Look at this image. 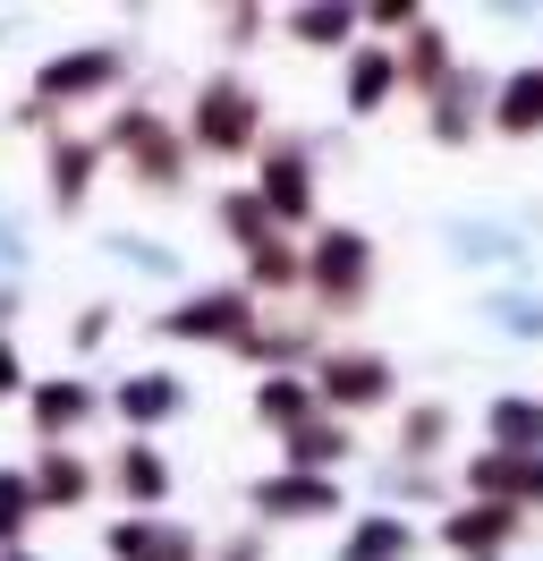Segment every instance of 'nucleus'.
I'll return each instance as SVG.
<instances>
[{"instance_id":"nucleus-1","label":"nucleus","mask_w":543,"mask_h":561,"mask_svg":"<svg viewBox=\"0 0 543 561\" xmlns=\"http://www.w3.org/2000/svg\"><path fill=\"white\" fill-rule=\"evenodd\" d=\"M305 289H314L323 316H357L373 298V239L357 221H323V230H314V247H305Z\"/></svg>"},{"instance_id":"nucleus-2","label":"nucleus","mask_w":543,"mask_h":561,"mask_svg":"<svg viewBox=\"0 0 543 561\" xmlns=\"http://www.w3.org/2000/svg\"><path fill=\"white\" fill-rule=\"evenodd\" d=\"M305 383H314V400H323V417H373V409H391L400 400V366L382 350H323L314 366H305Z\"/></svg>"},{"instance_id":"nucleus-3","label":"nucleus","mask_w":543,"mask_h":561,"mask_svg":"<svg viewBox=\"0 0 543 561\" xmlns=\"http://www.w3.org/2000/svg\"><path fill=\"white\" fill-rule=\"evenodd\" d=\"M187 145L212 153V162H238V153H264V94L246 77H212L196 94V119H187Z\"/></svg>"},{"instance_id":"nucleus-4","label":"nucleus","mask_w":543,"mask_h":561,"mask_svg":"<svg viewBox=\"0 0 543 561\" xmlns=\"http://www.w3.org/2000/svg\"><path fill=\"white\" fill-rule=\"evenodd\" d=\"M255 519H280V527H323V519H348V493H339V477H305V468H272V477H255Z\"/></svg>"},{"instance_id":"nucleus-5","label":"nucleus","mask_w":543,"mask_h":561,"mask_svg":"<svg viewBox=\"0 0 543 561\" xmlns=\"http://www.w3.org/2000/svg\"><path fill=\"white\" fill-rule=\"evenodd\" d=\"M255 196H264V213L280 230H305V221H314V162H305L298 137H272L264 153H255Z\"/></svg>"},{"instance_id":"nucleus-6","label":"nucleus","mask_w":543,"mask_h":561,"mask_svg":"<svg viewBox=\"0 0 543 561\" xmlns=\"http://www.w3.org/2000/svg\"><path fill=\"white\" fill-rule=\"evenodd\" d=\"M459 502L543 511V459H518V451H467V459H459Z\"/></svg>"},{"instance_id":"nucleus-7","label":"nucleus","mask_w":543,"mask_h":561,"mask_svg":"<svg viewBox=\"0 0 543 561\" xmlns=\"http://www.w3.org/2000/svg\"><path fill=\"white\" fill-rule=\"evenodd\" d=\"M128 77V51L119 43H94V51H60V60H43L34 69V103H94Z\"/></svg>"},{"instance_id":"nucleus-8","label":"nucleus","mask_w":543,"mask_h":561,"mask_svg":"<svg viewBox=\"0 0 543 561\" xmlns=\"http://www.w3.org/2000/svg\"><path fill=\"white\" fill-rule=\"evenodd\" d=\"M484 119H493V77L475 69V60H459V77L425 103V137H434L441 153H459V145H475Z\"/></svg>"},{"instance_id":"nucleus-9","label":"nucleus","mask_w":543,"mask_h":561,"mask_svg":"<svg viewBox=\"0 0 543 561\" xmlns=\"http://www.w3.org/2000/svg\"><path fill=\"white\" fill-rule=\"evenodd\" d=\"M255 298H246V289H196V298H178V307H170L162 316V332L170 341H246V332H255Z\"/></svg>"},{"instance_id":"nucleus-10","label":"nucleus","mask_w":543,"mask_h":561,"mask_svg":"<svg viewBox=\"0 0 543 561\" xmlns=\"http://www.w3.org/2000/svg\"><path fill=\"white\" fill-rule=\"evenodd\" d=\"M111 153H128L145 171V187H178L187 179V145L170 137V119H153V111H119L111 119Z\"/></svg>"},{"instance_id":"nucleus-11","label":"nucleus","mask_w":543,"mask_h":561,"mask_svg":"<svg viewBox=\"0 0 543 561\" xmlns=\"http://www.w3.org/2000/svg\"><path fill=\"white\" fill-rule=\"evenodd\" d=\"M518 536H527V511H501V502H450L441 511V545L459 561H501Z\"/></svg>"},{"instance_id":"nucleus-12","label":"nucleus","mask_w":543,"mask_h":561,"mask_svg":"<svg viewBox=\"0 0 543 561\" xmlns=\"http://www.w3.org/2000/svg\"><path fill=\"white\" fill-rule=\"evenodd\" d=\"M400 103V43H357L339 60V111L348 119H382Z\"/></svg>"},{"instance_id":"nucleus-13","label":"nucleus","mask_w":543,"mask_h":561,"mask_svg":"<svg viewBox=\"0 0 543 561\" xmlns=\"http://www.w3.org/2000/svg\"><path fill=\"white\" fill-rule=\"evenodd\" d=\"M493 137L509 145H535L543 137V60H518V69L493 77V119H484Z\"/></svg>"},{"instance_id":"nucleus-14","label":"nucleus","mask_w":543,"mask_h":561,"mask_svg":"<svg viewBox=\"0 0 543 561\" xmlns=\"http://www.w3.org/2000/svg\"><path fill=\"white\" fill-rule=\"evenodd\" d=\"M475 425H484V451L543 459V391H493Z\"/></svg>"},{"instance_id":"nucleus-15","label":"nucleus","mask_w":543,"mask_h":561,"mask_svg":"<svg viewBox=\"0 0 543 561\" xmlns=\"http://www.w3.org/2000/svg\"><path fill=\"white\" fill-rule=\"evenodd\" d=\"M450 77H459V43H450V26H441V18H425V26L400 43V94L434 103Z\"/></svg>"},{"instance_id":"nucleus-16","label":"nucleus","mask_w":543,"mask_h":561,"mask_svg":"<svg viewBox=\"0 0 543 561\" xmlns=\"http://www.w3.org/2000/svg\"><path fill=\"white\" fill-rule=\"evenodd\" d=\"M280 35L305 43V51H357V35H366V9H348V0H298V9H280Z\"/></svg>"},{"instance_id":"nucleus-17","label":"nucleus","mask_w":543,"mask_h":561,"mask_svg":"<svg viewBox=\"0 0 543 561\" xmlns=\"http://www.w3.org/2000/svg\"><path fill=\"white\" fill-rule=\"evenodd\" d=\"M111 561H204V545L178 519H119L111 527Z\"/></svg>"},{"instance_id":"nucleus-18","label":"nucleus","mask_w":543,"mask_h":561,"mask_svg":"<svg viewBox=\"0 0 543 561\" xmlns=\"http://www.w3.org/2000/svg\"><path fill=\"white\" fill-rule=\"evenodd\" d=\"M450 443H459V409H450V400H407L400 409V459L407 468L450 459Z\"/></svg>"},{"instance_id":"nucleus-19","label":"nucleus","mask_w":543,"mask_h":561,"mask_svg":"<svg viewBox=\"0 0 543 561\" xmlns=\"http://www.w3.org/2000/svg\"><path fill=\"white\" fill-rule=\"evenodd\" d=\"M416 527L400 519V511H357L348 519V536H339V561H416Z\"/></svg>"},{"instance_id":"nucleus-20","label":"nucleus","mask_w":543,"mask_h":561,"mask_svg":"<svg viewBox=\"0 0 543 561\" xmlns=\"http://www.w3.org/2000/svg\"><path fill=\"white\" fill-rule=\"evenodd\" d=\"M348 459H357V425H348V417H314V425H298V434H289V459H280V468L339 477Z\"/></svg>"},{"instance_id":"nucleus-21","label":"nucleus","mask_w":543,"mask_h":561,"mask_svg":"<svg viewBox=\"0 0 543 561\" xmlns=\"http://www.w3.org/2000/svg\"><path fill=\"white\" fill-rule=\"evenodd\" d=\"M246 409H255V425H272L280 443H289L298 425H314V417H323V400H314V383H305V375H264Z\"/></svg>"},{"instance_id":"nucleus-22","label":"nucleus","mask_w":543,"mask_h":561,"mask_svg":"<svg viewBox=\"0 0 543 561\" xmlns=\"http://www.w3.org/2000/svg\"><path fill=\"white\" fill-rule=\"evenodd\" d=\"M111 409L145 434V425H170V417H178V409H187V391H178V375H162V366H153V375H128V383L111 391Z\"/></svg>"},{"instance_id":"nucleus-23","label":"nucleus","mask_w":543,"mask_h":561,"mask_svg":"<svg viewBox=\"0 0 543 561\" xmlns=\"http://www.w3.org/2000/svg\"><path fill=\"white\" fill-rule=\"evenodd\" d=\"M26 400H34V434H43V443L77 434V425H85V417L102 409V400H94V383H68V375H60V383H34Z\"/></svg>"},{"instance_id":"nucleus-24","label":"nucleus","mask_w":543,"mask_h":561,"mask_svg":"<svg viewBox=\"0 0 543 561\" xmlns=\"http://www.w3.org/2000/svg\"><path fill=\"white\" fill-rule=\"evenodd\" d=\"M85 493H94V468H85L77 451H43L34 459V502H43V511H77Z\"/></svg>"},{"instance_id":"nucleus-25","label":"nucleus","mask_w":543,"mask_h":561,"mask_svg":"<svg viewBox=\"0 0 543 561\" xmlns=\"http://www.w3.org/2000/svg\"><path fill=\"white\" fill-rule=\"evenodd\" d=\"M264 289L272 298H280V289H305V247H289V230L246 255V298H264Z\"/></svg>"},{"instance_id":"nucleus-26","label":"nucleus","mask_w":543,"mask_h":561,"mask_svg":"<svg viewBox=\"0 0 543 561\" xmlns=\"http://www.w3.org/2000/svg\"><path fill=\"white\" fill-rule=\"evenodd\" d=\"M94 162H102V145H94V137H51V196H60V205H85Z\"/></svg>"},{"instance_id":"nucleus-27","label":"nucleus","mask_w":543,"mask_h":561,"mask_svg":"<svg viewBox=\"0 0 543 561\" xmlns=\"http://www.w3.org/2000/svg\"><path fill=\"white\" fill-rule=\"evenodd\" d=\"M212 213H221V230H230V247H246V255H255L264 239H280V221L264 213V196H255V187H230V196H221Z\"/></svg>"},{"instance_id":"nucleus-28","label":"nucleus","mask_w":543,"mask_h":561,"mask_svg":"<svg viewBox=\"0 0 543 561\" xmlns=\"http://www.w3.org/2000/svg\"><path fill=\"white\" fill-rule=\"evenodd\" d=\"M111 477H119V493H128V502H145V511H153V502H170V468H162V451H153V443H128Z\"/></svg>"},{"instance_id":"nucleus-29","label":"nucleus","mask_w":543,"mask_h":561,"mask_svg":"<svg viewBox=\"0 0 543 561\" xmlns=\"http://www.w3.org/2000/svg\"><path fill=\"white\" fill-rule=\"evenodd\" d=\"M34 511H43V502H34V477L26 468H0V553H18V536L34 527Z\"/></svg>"},{"instance_id":"nucleus-30","label":"nucleus","mask_w":543,"mask_h":561,"mask_svg":"<svg viewBox=\"0 0 543 561\" xmlns=\"http://www.w3.org/2000/svg\"><path fill=\"white\" fill-rule=\"evenodd\" d=\"M416 26H425L416 0H373V9H366V35H416Z\"/></svg>"},{"instance_id":"nucleus-31","label":"nucleus","mask_w":543,"mask_h":561,"mask_svg":"<svg viewBox=\"0 0 543 561\" xmlns=\"http://www.w3.org/2000/svg\"><path fill=\"white\" fill-rule=\"evenodd\" d=\"M391 493H407V502H441V477H434V468H407V459H400V468H391Z\"/></svg>"},{"instance_id":"nucleus-32","label":"nucleus","mask_w":543,"mask_h":561,"mask_svg":"<svg viewBox=\"0 0 543 561\" xmlns=\"http://www.w3.org/2000/svg\"><path fill=\"white\" fill-rule=\"evenodd\" d=\"M18 391H34L26 383V357L9 350V332H0V400H18Z\"/></svg>"},{"instance_id":"nucleus-33","label":"nucleus","mask_w":543,"mask_h":561,"mask_svg":"<svg viewBox=\"0 0 543 561\" xmlns=\"http://www.w3.org/2000/svg\"><path fill=\"white\" fill-rule=\"evenodd\" d=\"M264 26H272L264 9H230V18H221V35H230V43H246V35H264Z\"/></svg>"},{"instance_id":"nucleus-34","label":"nucleus","mask_w":543,"mask_h":561,"mask_svg":"<svg viewBox=\"0 0 543 561\" xmlns=\"http://www.w3.org/2000/svg\"><path fill=\"white\" fill-rule=\"evenodd\" d=\"M501 323H509V332H543V307H535V298H518V307H501Z\"/></svg>"},{"instance_id":"nucleus-35","label":"nucleus","mask_w":543,"mask_h":561,"mask_svg":"<svg viewBox=\"0 0 543 561\" xmlns=\"http://www.w3.org/2000/svg\"><path fill=\"white\" fill-rule=\"evenodd\" d=\"M221 561H264V536H230V545H221Z\"/></svg>"},{"instance_id":"nucleus-36","label":"nucleus","mask_w":543,"mask_h":561,"mask_svg":"<svg viewBox=\"0 0 543 561\" xmlns=\"http://www.w3.org/2000/svg\"><path fill=\"white\" fill-rule=\"evenodd\" d=\"M0 561H34V553H0Z\"/></svg>"}]
</instances>
